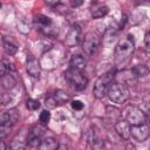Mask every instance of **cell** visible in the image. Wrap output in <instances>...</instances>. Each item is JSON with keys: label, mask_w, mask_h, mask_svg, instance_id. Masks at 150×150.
I'll list each match as a JSON object with an SVG mask.
<instances>
[{"label": "cell", "mask_w": 150, "mask_h": 150, "mask_svg": "<svg viewBox=\"0 0 150 150\" xmlns=\"http://www.w3.org/2000/svg\"><path fill=\"white\" fill-rule=\"evenodd\" d=\"M135 50V41H134V38L132 35L128 34L124 39H122L116 48H115V60H116V63H121V62H124L127 61L134 53Z\"/></svg>", "instance_id": "1"}, {"label": "cell", "mask_w": 150, "mask_h": 150, "mask_svg": "<svg viewBox=\"0 0 150 150\" xmlns=\"http://www.w3.org/2000/svg\"><path fill=\"white\" fill-rule=\"evenodd\" d=\"M115 70H109L105 74L101 75L94 83V88H93V94L96 98L101 100L103 98L105 95H108V90L110 88V86L112 84V82L115 81Z\"/></svg>", "instance_id": "2"}, {"label": "cell", "mask_w": 150, "mask_h": 150, "mask_svg": "<svg viewBox=\"0 0 150 150\" xmlns=\"http://www.w3.org/2000/svg\"><path fill=\"white\" fill-rule=\"evenodd\" d=\"M63 75H64L66 81L69 83V86L77 91L84 90L88 86V79L84 76L82 70L69 68L63 73Z\"/></svg>", "instance_id": "3"}, {"label": "cell", "mask_w": 150, "mask_h": 150, "mask_svg": "<svg viewBox=\"0 0 150 150\" xmlns=\"http://www.w3.org/2000/svg\"><path fill=\"white\" fill-rule=\"evenodd\" d=\"M130 96L129 89L127 87V84L122 83V82H117L114 81L112 84L110 86L109 90H108V97L111 102L117 103V104H122L124 103Z\"/></svg>", "instance_id": "4"}, {"label": "cell", "mask_w": 150, "mask_h": 150, "mask_svg": "<svg viewBox=\"0 0 150 150\" xmlns=\"http://www.w3.org/2000/svg\"><path fill=\"white\" fill-rule=\"evenodd\" d=\"M33 22L36 29L42 34H45L46 36H55L57 34V27H55L52 19L46 15H42V14L35 15Z\"/></svg>", "instance_id": "5"}, {"label": "cell", "mask_w": 150, "mask_h": 150, "mask_svg": "<svg viewBox=\"0 0 150 150\" xmlns=\"http://www.w3.org/2000/svg\"><path fill=\"white\" fill-rule=\"evenodd\" d=\"M100 47V40L91 33L87 34L82 42V50L87 56H93Z\"/></svg>", "instance_id": "6"}, {"label": "cell", "mask_w": 150, "mask_h": 150, "mask_svg": "<svg viewBox=\"0 0 150 150\" xmlns=\"http://www.w3.org/2000/svg\"><path fill=\"white\" fill-rule=\"evenodd\" d=\"M125 121L130 124V125H138V124H143L146 123V115L137 107H131L125 116Z\"/></svg>", "instance_id": "7"}, {"label": "cell", "mask_w": 150, "mask_h": 150, "mask_svg": "<svg viewBox=\"0 0 150 150\" xmlns=\"http://www.w3.org/2000/svg\"><path fill=\"white\" fill-rule=\"evenodd\" d=\"M82 40V29L79 25H73L70 27V29L68 30L66 39H64V43L68 47H74L76 45H79Z\"/></svg>", "instance_id": "8"}, {"label": "cell", "mask_w": 150, "mask_h": 150, "mask_svg": "<svg viewBox=\"0 0 150 150\" xmlns=\"http://www.w3.org/2000/svg\"><path fill=\"white\" fill-rule=\"evenodd\" d=\"M130 132H131V137L135 141L144 142L150 135V128H149V125L146 123L138 124V125H131Z\"/></svg>", "instance_id": "9"}, {"label": "cell", "mask_w": 150, "mask_h": 150, "mask_svg": "<svg viewBox=\"0 0 150 150\" xmlns=\"http://www.w3.org/2000/svg\"><path fill=\"white\" fill-rule=\"evenodd\" d=\"M20 118V111L18 109H9L7 111H4L0 116V124L6 125L8 128H12Z\"/></svg>", "instance_id": "10"}, {"label": "cell", "mask_w": 150, "mask_h": 150, "mask_svg": "<svg viewBox=\"0 0 150 150\" xmlns=\"http://www.w3.org/2000/svg\"><path fill=\"white\" fill-rule=\"evenodd\" d=\"M26 70H27L28 75H30L32 77L39 79L40 74H41V63H40V61L35 56L30 55L27 59V62H26Z\"/></svg>", "instance_id": "11"}, {"label": "cell", "mask_w": 150, "mask_h": 150, "mask_svg": "<svg viewBox=\"0 0 150 150\" xmlns=\"http://www.w3.org/2000/svg\"><path fill=\"white\" fill-rule=\"evenodd\" d=\"M115 81L122 82L124 84H134L137 81V77L134 74L132 69H123L115 74Z\"/></svg>", "instance_id": "12"}, {"label": "cell", "mask_w": 150, "mask_h": 150, "mask_svg": "<svg viewBox=\"0 0 150 150\" xmlns=\"http://www.w3.org/2000/svg\"><path fill=\"white\" fill-rule=\"evenodd\" d=\"M130 129H131V125L127 121H117L115 123V130L118 134V136L122 137L123 139L130 138V136H131Z\"/></svg>", "instance_id": "13"}, {"label": "cell", "mask_w": 150, "mask_h": 150, "mask_svg": "<svg viewBox=\"0 0 150 150\" xmlns=\"http://www.w3.org/2000/svg\"><path fill=\"white\" fill-rule=\"evenodd\" d=\"M87 141L89 143V145L93 149H102L104 146V142L100 138V136L96 134V131L94 129H89L87 132Z\"/></svg>", "instance_id": "14"}, {"label": "cell", "mask_w": 150, "mask_h": 150, "mask_svg": "<svg viewBox=\"0 0 150 150\" xmlns=\"http://www.w3.org/2000/svg\"><path fill=\"white\" fill-rule=\"evenodd\" d=\"M69 66L70 68H74V69H79V70H83L86 69L87 67V60L80 55V54H75L70 57L69 60Z\"/></svg>", "instance_id": "15"}, {"label": "cell", "mask_w": 150, "mask_h": 150, "mask_svg": "<svg viewBox=\"0 0 150 150\" xmlns=\"http://www.w3.org/2000/svg\"><path fill=\"white\" fill-rule=\"evenodd\" d=\"M53 97H54V100H55V102H56L57 105H62V104L67 103L68 101H70L69 94L67 91H64V90H61V89L56 90L53 94Z\"/></svg>", "instance_id": "16"}, {"label": "cell", "mask_w": 150, "mask_h": 150, "mask_svg": "<svg viewBox=\"0 0 150 150\" xmlns=\"http://www.w3.org/2000/svg\"><path fill=\"white\" fill-rule=\"evenodd\" d=\"M57 148H59L57 141L53 137H47L41 142V145L39 149H41V150H55Z\"/></svg>", "instance_id": "17"}, {"label": "cell", "mask_w": 150, "mask_h": 150, "mask_svg": "<svg viewBox=\"0 0 150 150\" xmlns=\"http://www.w3.org/2000/svg\"><path fill=\"white\" fill-rule=\"evenodd\" d=\"M108 12H109V8L105 5H98L91 9V16L94 19H100V18L105 16Z\"/></svg>", "instance_id": "18"}, {"label": "cell", "mask_w": 150, "mask_h": 150, "mask_svg": "<svg viewBox=\"0 0 150 150\" xmlns=\"http://www.w3.org/2000/svg\"><path fill=\"white\" fill-rule=\"evenodd\" d=\"M14 70H15V67H14V64L12 62H9L6 59H2L1 60V64H0V75L1 76L6 75L8 73H12Z\"/></svg>", "instance_id": "19"}, {"label": "cell", "mask_w": 150, "mask_h": 150, "mask_svg": "<svg viewBox=\"0 0 150 150\" xmlns=\"http://www.w3.org/2000/svg\"><path fill=\"white\" fill-rule=\"evenodd\" d=\"M1 84L5 89H12L16 84V81L13 77V75H11V73H8V74L1 76Z\"/></svg>", "instance_id": "20"}, {"label": "cell", "mask_w": 150, "mask_h": 150, "mask_svg": "<svg viewBox=\"0 0 150 150\" xmlns=\"http://www.w3.org/2000/svg\"><path fill=\"white\" fill-rule=\"evenodd\" d=\"M132 69V71H134V74L136 75V77L137 79H139V77H145L146 75H149V73H150V70H149V68L145 66V64H136L134 68H131Z\"/></svg>", "instance_id": "21"}, {"label": "cell", "mask_w": 150, "mask_h": 150, "mask_svg": "<svg viewBox=\"0 0 150 150\" xmlns=\"http://www.w3.org/2000/svg\"><path fill=\"white\" fill-rule=\"evenodd\" d=\"M2 46H4L5 53L8 54V55H15L16 52H18V47H16L14 43L7 41L6 39H2Z\"/></svg>", "instance_id": "22"}, {"label": "cell", "mask_w": 150, "mask_h": 150, "mask_svg": "<svg viewBox=\"0 0 150 150\" xmlns=\"http://www.w3.org/2000/svg\"><path fill=\"white\" fill-rule=\"evenodd\" d=\"M41 137L39 136H30L28 135L27 136V146L30 148V149H38L40 148L41 145Z\"/></svg>", "instance_id": "23"}, {"label": "cell", "mask_w": 150, "mask_h": 150, "mask_svg": "<svg viewBox=\"0 0 150 150\" xmlns=\"http://www.w3.org/2000/svg\"><path fill=\"white\" fill-rule=\"evenodd\" d=\"M117 30H118L117 27H109V28H107L105 32H104V35H103V40L107 41V42L112 41L116 38V35H117Z\"/></svg>", "instance_id": "24"}, {"label": "cell", "mask_w": 150, "mask_h": 150, "mask_svg": "<svg viewBox=\"0 0 150 150\" xmlns=\"http://www.w3.org/2000/svg\"><path fill=\"white\" fill-rule=\"evenodd\" d=\"M49 120H50V112H49V110H48V109L42 110V111L40 112V116H39L40 123H41L42 125H47L48 122H49Z\"/></svg>", "instance_id": "25"}, {"label": "cell", "mask_w": 150, "mask_h": 150, "mask_svg": "<svg viewBox=\"0 0 150 150\" xmlns=\"http://www.w3.org/2000/svg\"><path fill=\"white\" fill-rule=\"evenodd\" d=\"M43 134H45V128H43V127H41V125H35V127H33V128L30 129V131H29V134H28V135H30V136H39V137H41Z\"/></svg>", "instance_id": "26"}, {"label": "cell", "mask_w": 150, "mask_h": 150, "mask_svg": "<svg viewBox=\"0 0 150 150\" xmlns=\"http://www.w3.org/2000/svg\"><path fill=\"white\" fill-rule=\"evenodd\" d=\"M26 105L29 110H38L40 108V102L38 100H34V98H28L26 101Z\"/></svg>", "instance_id": "27"}, {"label": "cell", "mask_w": 150, "mask_h": 150, "mask_svg": "<svg viewBox=\"0 0 150 150\" xmlns=\"http://www.w3.org/2000/svg\"><path fill=\"white\" fill-rule=\"evenodd\" d=\"M70 104H71L73 110H75V111H81L83 109V107H84V104L81 101H79V100H73Z\"/></svg>", "instance_id": "28"}, {"label": "cell", "mask_w": 150, "mask_h": 150, "mask_svg": "<svg viewBox=\"0 0 150 150\" xmlns=\"http://www.w3.org/2000/svg\"><path fill=\"white\" fill-rule=\"evenodd\" d=\"M45 104H46L47 109H53V108H55V107L57 105L56 102H55V100H54V97H53V95H52V96H48V97L46 98Z\"/></svg>", "instance_id": "29"}, {"label": "cell", "mask_w": 150, "mask_h": 150, "mask_svg": "<svg viewBox=\"0 0 150 150\" xmlns=\"http://www.w3.org/2000/svg\"><path fill=\"white\" fill-rule=\"evenodd\" d=\"M18 27H19V29H20L22 33H25V29H23V28H26L27 32H29V25H28L23 19H21L20 21H18Z\"/></svg>", "instance_id": "30"}, {"label": "cell", "mask_w": 150, "mask_h": 150, "mask_svg": "<svg viewBox=\"0 0 150 150\" xmlns=\"http://www.w3.org/2000/svg\"><path fill=\"white\" fill-rule=\"evenodd\" d=\"M82 4H83V0H70V6H71L73 8L80 7Z\"/></svg>", "instance_id": "31"}, {"label": "cell", "mask_w": 150, "mask_h": 150, "mask_svg": "<svg viewBox=\"0 0 150 150\" xmlns=\"http://www.w3.org/2000/svg\"><path fill=\"white\" fill-rule=\"evenodd\" d=\"M144 43H145V46L150 47V30L146 32V34L144 35Z\"/></svg>", "instance_id": "32"}, {"label": "cell", "mask_w": 150, "mask_h": 150, "mask_svg": "<svg viewBox=\"0 0 150 150\" xmlns=\"http://www.w3.org/2000/svg\"><path fill=\"white\" fill-rule=\"evenodd\" d=\"M49 6H57L60 4V0H45Z\"/></svg>", "instance_id": "33"}, {"label": "cell", "mask_w": 150, "mask_h": 150, "mask_svg": "<svg viewBox=\"0 0 150 150\" xmlns=\"http://www.w3.org/2000/svg\"><path fill=\"white\" fill-rule=\"evenodd\" d=\"M146 117H149L150 118V108H149V110H148V116Z\"/></svg>", "instance_id": "34"}]
</instances>
